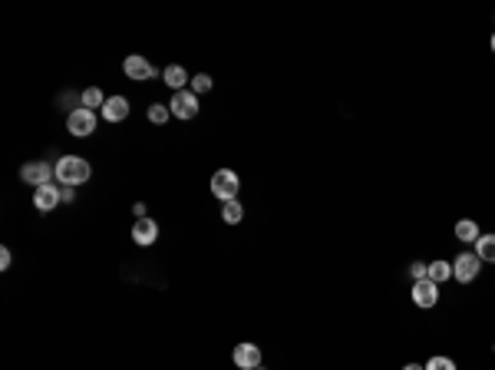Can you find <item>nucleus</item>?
I'll return each mask as SVG.
<instances>
[{
  "label": "nucleus",
  "mask_w": 495,
  "mask_h": 370,
  "mask_svg": "<svg viewBox=\"0 0 495 370\" xmlns=\"http://www.w3.org/2000/svg\"><path fill=\"white\" fill-rule=\"evenodd\" d=\"M492 53H495V33H492Z\"/></svg>",
  "instance_id": "obj_25"
},
{
  "label": "nucleus",
  "mask_w": 495,
  "mask_h": 370,
  "mask_svg": "<svg viewBox=\"0 0 495 370\" xmlns=\"http://www.w3.org/2000/svg\"><path fill=\"white\" fill-rule=\"evenodd\" d=\"M169 109H172V116H179V119H195V116H198V96H195L192 90H179L172 96Z\"/></svg>",
  "instance_id": "obj_7"
},
{
  "label": "nucleus",
  "mask_w": 495,
  "mask_h": 370,
  "mask_svg": "<svg viewBox=\"0 0 495 370\" xmlns=\"http://www.w3.org/2000/svg\"><path fill=\"white\" fill-rule=\"evenodd\" d=\"M122 73L129 76V80L136 83H145L155 76V66H152L145 56H139V53H132V56H126V63H122Z\"/></svg>",
  "instance_id": "obj_8"
},
{
  "label": "nucleus",
  "mask_w": 495,
  "mask_h": 370,
  "mask_svg": "<svg viewBox=\"0 0 495 370\" xmlns=\"http://www.w3.org/2000/svg\"><path fill=\"white\" fill-rule=\"evenodd\" d=\"M20 179L27 185H33V189H40V185H50L53 179H56V165L50 162H27L20 169Z\"/></svg>",
  "instance_id": "obj_5"
},
{
  "label": "nucleus",
  "mask_w": 495,
  "mask_h": 370,
  "mask_svg": "<svg viewBox=\"0 0 495 370\" xmlns=\"http://www.w3.org/2000/svg\"><path fill=\"white\" fill-rule=\"evenodd\" d=\"M232 360H234V367H241V370H258L261 367V347L251 344V340H241L232 350Z\"/></svg>",
  "instance_id": "obj_6"
},
{
  "label": "nucleus",
  "mask_w": 495,
  "mask_h": 370,
  "mask_svg": "<svg viewBox=\"0 0 495 370\" xmlns=\"http://www.w3.org/2000/svg\"><path fill=\"white\" fill-rule=\"evenodd\" d=\"M222 218L228 222V225H238L244 218V208H241V202L234 198V202H225V208H222Z\"/></svg>",
  "instance_id": "obj_18"
},
{
  "label": "nucleus",
  "mask_w": 495,
  "mask_h": 370,
  "mask_svg": "<svg viewBox=\"0 0 495 370\" xmlns=\"http://www.w3.org/2000/svg\"><path fill=\"white\" fill-rule=\"evenodd\" d=\"M403 370H426V367H419V364H406Z\"/></svg>",
  "instance_id": "obj_24"
},
{
  "label": "nucleus",
  "mask_w": 495,
  "mask_h": 370,
  "mask_svg": "<svg viewBox=\"0 0 495 370\" xmlns=\"http://www.w3.org/2000/svg\"><path fill=\"white\" fill-rule=\"evenodd\" d=\"M63 202V189L60 185H40L37 192H33V205H37V212H53V208Z\"/></svg>",
  "instance_id": "obj_9"
},
{
  "label": "nucleus",
  "mask_w": 495,
  "mask_h": 370,
  "mask_svg": "<svg viewBox=\"0 0 495 370\" xmlns=\"http://www.w3.org/2000/svg\"><path fill=\"white\" fill-rule=\"evenodd\" d=\"M413 304L416 308H436V304H439V285H433V281H429V278H426V281H416L413 285Z\"/></svg>",
  "instance_id": "obj_10"
},
{
  "label": "nucleus",
  "mask_w": 495,
  "mask_h": 370,
  "mask_svg": "<svg viewBox=\"0 0 495 370\" xmlns=\"http://www.w3.org/2000/svg\"><path fill=\"white\" fill-rule=\"evenodd\" d=\"M475 255L482 265H495V235H482L475 241Z\"/></svg>",
  "instance_id": "obj_14"
},
{
  "label": "nucleus",
  "mask_w": 495,
  "mask_h": 370,
  "mask_svg": "<svg viewBox=\"0 0 495 370\" xmlns=\"http://www.w3.org/2000/svg\"><path fill=\"white\" fill-rule=\"evenodd\" d=\"M155 238H159V225L152 222V218H136V225H132V241L142 248L155 245Z\"/></svg>",
  "instance_id": "obj_11"
},
{
  "label": "nucleus",
  "mask_w": 495,
  "mask_h": 370,
  "mask_svg": "<svg viewBox=\"0 0 495 370\" xmlns=\"http://www.w3.org/2000/svg\"><path fill=\"white\" fill-rule=\"evenodd\" d=\"M90 175H93V169L83 155H60V159H56V182H60L63 189L83 185Z\"/></svg>",
  "instance_id": "obj_1"
},
{
  "label": "nucleus",
  "mask_w": 495,
  "mask_h": 370,
  "mask_svg": "<svg viewBox=\"0 0 495 370\" xmlns=\"http://www.w3.org/2000/svg\"><path fill=\"white\" fill-rule=\"evenodd\" d=\"M212 90V76L208 73H198V76H192V92L195 96H202V92Z\"/></svg>",
  "instance_id": "obj_20"
},
{
  "label": "nucleus",
  "mask_w": 495,
  "mask_h": 370,
  "mask_svg": "<svg viewBox=\"0 0 495 370\" xmlns=\"http://www.w3.org/2000/svg\"><path fill=\"white\" fill-rule=\"evenodd\" d=\"M162 76H165V83H169V86H172L175 92L185 90V83H189V73H185L182 66H169V70L162 73Z\"/></svg>",
  "instance_id": "obj_17"
},
{
  "label": "nucleus",
  "mask_w": 495,
  "mask_h": 370,
  "mask_svg": "<svg viewBox=\"0 0 495 370\" xmlns=\"http://www.w3.org/2000/svg\"><path fill=\"white\" fill-rule=\"evenodd\" d=\"M453 278V261H429V281L443 288L446 281Z\"/></svg>",
  "instance_id": "obj_15"
},
{
  "label": "nucleus",
  "mask_w": 495,
  "mask_h": 370,
  "mask_svg": "<svg viewBox=\"0 0 495 370\" xmlns=\"http://www.w3.org/2000/svg\"><path fill=\"white\" fill-rule=\"evenodd\" d=\"M238 189H241V179H238V172H232V169H218V172L212 175V192L222 202H234L238 198Z\"/></svg>",
  "instance_id": "obj_2"
},
{
  "label": "nucleus",
  "mask_w": 495,
  "mask_h": 370,
  "mask_svg": "<svg viewBox=\"0 0 495 370\" xmlns=\"http://www.w3.org/2000/svg\"><path fill=\"white\" fill-rule=\"evenodd\" d=\"M106 100H109V96H102L100 86L83 90V106H86V109H93V113H96V109H102V106H106Z\"/></svg>",
  "instance_id": "obj_16"
},
{
  "label": "nucleus",
  "mask_w": 495,
  "mask_h": 370,
  "mask_svg": "<svg viewBox=\"0 0 495 370\" xmlns=\"http://www.w3.org/2000/svg\"><path fill=\"white\" fill-rule=\"evenodd\" d=\"M126 116H129V100L126 96H109L106 106H102V119L106 123H122Z\"/></svg>",
  "instance_id": "obj_12"
},
{
  "label": "nucleus",
  "mask_w": 495,
  "mask_h": 370,
  "mask_svg": "<svg viewBox=\"0 0 495 370\" xmlns=\"http://www.w3.org/2000/svg\"><path fill=\"white\" fill-rule=\"evenodd\" d=\"M479 271H482V261H479V255H475V251H463V255L453 261V278L459 281V285H469V281H475V278H479Z\"/></svg>",
  "instance_id": "obj_3"
},
{
  "label": "nucleus",
  "mask_w": 495,
  "mask_h": 370,
  "mask_svg": "<svg viewBox=\"0 0 495 370\" xmlns=\"http://www.w3.org/2000/svg\"><path fill=\"white\" fill-rule=\"evenodd\" d=\"M410 275H413V281H426V278H429V261H413V265H410Z\"/></svg>",
  "instance_id": "obj_22"
},
{
  "label": "nucleus",
  "mask_w": 495,
  "mask_h": 370,
  "mask_svg": "<svg viewBox=\"0 0 495 370\" xmlns=\"http://www.w3.org/2000/svg\"><path fill=\"white\" fill-rule=\"evenodd\" d=\"M66 129H70V136H76V139L96 133V113H93V109H86V106L73 109V113L66 116Z\"/></svg>",
  "instance_id": "obj_4"
},
{
  "label": "nucleus",
  "mask_w": 495,
  "mask_h": 370,
  "mask_svg": "<svg viewBox=\"0 0 495 370\" xmlns=\"http://www.w3.org/2000/svg\"><path fill=\"white\" fill-rule=\"evenodd\" d=\"M169 116H172V109H169V106H162V103H152L149 106V123L162 126V123H169Z\"/></svg>",
  "instance_id": "obj_19"
},
{
  "label": "nucleus",
  "mask_w": 495,
  "mask_h": 370,
  "mask_svg": "<svg viewBox=\"0 0 495 370\" xmlns=\"http://www.w3.org/2000/svg\"><path fill=\"white\" fill-rule=\"evenodd\" d=\"M423 367L426 370H455V360L453 357H429Z\"/></svg>",
  "instance_id": "obj_21"
},
{
  "label": "nucleus",
  "mask_w": 495,
  "mask_h": 370,
  "mask_svg": "<svg viewBox=\"0 0 495 370\" xmlns=\"http://www.w3.org/2000/svg\"><path fill=\"white\" fill-rule=\"evenodd\" d=\"M11 251H7V248H0V268H11Z\"/></svg>",
  "instance_id": "obj_23"
},
{
  "label": "nucleus",
  "mask_w": 495,
  "mask_h": 370,
  "mask_svg": "<svg viewBox=\"0 0 495 370\" xmlns=\"http://www.w3.org/2000/svg\"><path fill=\"white\" fill-rule=\"evenodd\" d=\"M455 238L465 241V245H475L482 238V232H479V225H475L472 218H463V222H455Z\"/></svg>",
  "instance_id": "obj_13"
}]
</instances>
